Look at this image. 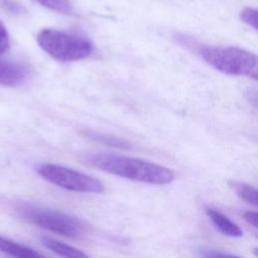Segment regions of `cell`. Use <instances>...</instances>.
I'll return each mask as SVG.
<instances>
[{
  "label": "cell",
  "instance_id": "cell-12",
  "mask_svg": "<svg viewBox=\"0 0 258 258\" xmlns=\"http://www.w3.org/2000/svg\"><path fill=\"white\" fill-rule=\"evenodd\" d=\"M41 4L42 6L59 12V13H64L69 14L72 12V3L70 0H34Z\"/></svg>",
  "mask_w": 258,
  "mask_h": 258
},
{
  "label": "cell",
  "instance_id": "cell-4",
  "mask_svg": "<svg viewBox=\"0 0 258 258\" xmlns=\"http://www.w3.org/2000/svg\"><path fill=\"white\" fill-rule=\"evenodd\" d=\"M200 54L219 72L257 80V56L248 50L234 46H203Z\"/></svg>",
  "mask_w": 258,
  "mask_h": 258
},
{
  "label": "cell",
  "instance_id": "cell-2",
  "mask_svg": "<svg viewBox=\"0 0 258 258\" xmlns=\"http://www.w3.org/2000/svg\"><path fill=\"white\" fill-rule=\"evenodd\" d=\"M17 211L27 222L67 238L82 239L88 234L87 223L58 210L22 204Z\"/></svg>",
  "mask_w": 258,
  "mask_h": 258
},
{
  "label": "cell",
  "instance_id": "cell-13",
  "mask_svg": "<svg viewBox=\"0 0 258 258\" xmlns=\"http://www.w3.org/2000/svg\"><path fill=\"white\" fill-rule=\"evenodd\" d=\"M240 17L243 22L257 30V10L251 7H246L240 12Z\"/></svg>",
  "mask_w": 258,
  "mask_h": 258
},
{
  "label": "cell",
  "instance_id": "cell-5",
  "mask_svg": "<svg viewBox=\"0 0 258 258\" xmlns=\"http://www.w3.org/2000/svg\"><path fill=\"white\" fill-rule=\"evenodd\" d=\"M38 174L45 180L71 191L101 194L104 186L97 178L78 170L54 163H43L37 167Z\"/></svg>",
  "mask_w": 258,
  "mask_h": 258
},
{
  "label": "cell",
  "instance_id": "cell-9",
  "mask_svg": "<svg viewBox=\"0 0 258 258\" xmlns=\"http://www.w3.org/2000/svg\"><path fill=\"white\" fill-rule=\"evenodd\" d=\"M41 241H42V244L47 249H49L51 252H53L54 254H56L61 258H91L88 254H86L82 250L74 246H71L69 244H66L50 238H46V237H43Z\"/></svg>",
  "mask_w": 258,
  "mask_h": 258
},
{
  "label": "cell",
  "instance_id": "cell-15",
  "mask_svg": "<svg viewBox=\"0 0 258 258\" xmlns=\"http://www.w3.org/2000/svg\"><path fill=\"white\" fill-rule=\"evenodd\" d=\"M201 254H202L203 258H241L236 255L223 253V252H219V251H214V250H204V251H202Z\"/></svg>",
  "mask_w": 258,
  "mask_h": 258
},
{
  "label": "cell",
  "instance_id": "cell-11",
  "mask_svg": "<svg viewBox=\"0 0 258 258\" xmlns=\"http://www.w3.org/2000/svg\"><path fill=\"white\" fill-rule=\"evenodd\" d=\"M232 186L234 187L237 196L245 201L246 203L257 207L258 205V191L257 189L247 183L243 182H232Z\"/></svg>",
  "mask_w": 258,
  "mask_h": 258
},
{
  "label": "cell",
  "instance_id": "cell-6",
  "mask_svg": "<svg viewBox=\"0 0 258 258\" xmlns=\"http://www.w3.org/2000/svg\"><path fill=\"white\" fill-rule=\"evenodd\" d=\"M29 76V71L26 66L0 59V85L8 87H17L26 82Z\"/></svg>",
  "mask_w": 258,
  "mask_h": 258
},
{
  "label": "cell",
  "instance_id": "cell-1",
  "mask_svg": "<svg viewBox=\"0 0 258 258\" xmlns=\"http://www.w3.org/2000/svg\"><path fill=\"white\" fill-rule=\"evenodd\" d=\"M87 162L111 174L149 184H167L174 179L173 171L160 164L112 153H93Z\"/></svg>",
  "mask_w": 258,
  "mask_h": 258
},
{
  "label": "cell",
  "instance_id": "cell-7",
  "mask_svg": "<svg viewBox=\"0 0 258 258\" xmlns=\"http://www.w3.org/2000/svg\"><path fill=\"white\" fill-rule=\"evenodd\" d=\"M206 214L212 221V223L215 225V227L224 235L229 237H242L243 231L241 228L235 224L233 221H231L227 216H225L223 213L212 209L207 208Z\"/></svg>",
  "mask_w": 258,
  "mask_h": 258
},
{
  "label": "cell",
  "instance_id": "cell-3",
  "mask_svg": "<svg viewBox=\"0 0 258 258\" xmlns=\"http://www.w3.org/2000/svg\"><path fill=\"white\" fill-rule=\"evenodd\" d=\"M36 39L47 54L60 61L84 59L93 51L92 42L78 33L44 28L37 34Z\"/></svg>",
  "mask_w": 258,
  "mask_h": 258
},
{
  "label": "cell",
  "instance_id": "cell-16",
  "mask_svg": "<svg viewBox=\"0 0 258 258\" xmlns=\"http://www.w3.org/2000/svg\"><path fill=\"white\" fill-rule=\"evenodd\" d=\"M245 221L252 225L254 228H258V214L253 211H247L243 215Z\"/></svg>",
  "mask_w": 258,
  "mask_h": 258
},
{
  "label": "cell",
  "instance_id": "cell-14",
  "mask_svg": "<svg viewBox=\"0 0 258 258\" xmlns=\"http://www.w3.org/2000/svg\"><path fill=\"white\" fill-rule=\"evenodd\" d=\"M9 45H10L9 34L4 24L0 21V54L5 52L9 48Z\"/></svg>",
  "mask_w": 258,
  "mask_h": 258
},
{
  "label": "cell",
  "instance_id": "cell-10",
  "mask_svg": "<svg viewBox=\"0 0 258 258\" xmlns=\"http://www.w3.org/2000/svg\"><path fill=\"white\" fill-rule=\"evenodd\" d=\"M87 136L99 143H102L104 145L113 147V148H118V149H129L131 147V144L121 138L111 136V135H106L103 133H98V132H87Z\"/></svg>",
  "mask_w": 258,
  "mask_h": 258
},
{
  "label": "cell",
  "instance_id": "cell-17",
  "mask_svg": "<svg viewBox=\"0 0 258 258\" xmlns=\"http://www.w3.org/2000/svg\"><path fill=\"white\" fill-rule=\"evenodd\" d=\"M2 4H3L8 10H10V11H12V12H19V11H20V6H19L17 3L13 2L12 0H2Z\"/></svg>",
  "mask_w": 258,
  "mask_h": 258
},
{
  "label": "cell",
  "instance_id": "cell-8",
  "mask_svg": "<svg viewBox=\"0 0 258 258\" xmlns=\"http://www.w3.org/2000/svg\"><path fill=\"white\" fill-rule=\"evenodd\" d=\"M0 251L15 258H46L36 250L0 236Z\"/></svg>",
  "mask_w": 258,
  "mask_h": 258
}]
</instances>
